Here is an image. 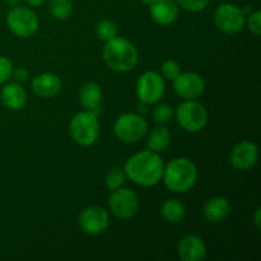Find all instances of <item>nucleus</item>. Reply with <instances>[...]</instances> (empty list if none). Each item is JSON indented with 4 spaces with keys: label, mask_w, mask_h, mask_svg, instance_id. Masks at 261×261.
<instances>
[{
    "label": "nucleus",
    "mask_w": 261,
    "mask_h": 261,
    "mask_svg": "<svg viewBox=\"0 0 261 261\" xmlns=\"http://www.w3.org/2000/svg\"><path fill=\"white\" fill-rule=\"evenodd\" d=\"M163 168L165 163L160 153L149 149L133 154L124 166L126 177L143 188L157 185L162 180Z\"/></svg>",
    "instance_id": "nucleus-1"
},
{
    "label": "nucleus",
    "mask_w": 261,
    "mask_h": 261,
    "mask_svg": "<svg viewBox=\"0 0 261 261\" xmlns=\"http://www.w3.org/2000/svg\"><path fill=\"white\" fill-rule=\"evenodd\" d=\"M198 175V168L193 161L185 157H178L171 160L165 166L162 180L170 191L185 194L196 185Z\"/></svg>",
    "instance_id": "nucleus-2"
},
{
    "label": "nucleus",
    "mask_w": 261,
    "mask_h": 261,
    "mask_svg": "<svg viewBox=\"0 0 261 261\" xmlns=\"http://www.w3.org/2000/svg\"><path fill=\"white\" fill-rule=\"evenodd\" d=\"M102 56L106 65L117 73H126L133 70L139 61L137 47L126 38L119 36L105 42Z\"/></svg>",
    "instance_id": "nucleus-3"
},
{
    "label": "nucleus",
    "mask_w": 261,
    "mask_h": 261,
    "mask_svg": "<svg viewBox=\"0 0 261 261\" xmlns=\"http://www.w3.org/2000/svg\"><path fill=\"white\" fill-rule=\"evenodd\" d=\"M69 133L76 144L82 147L93 145L98 140L101 133L98 115L88 110L75 114L69 124Z\"/></svg>",
    "instance_id": "nucleus-4"
},
{
    "label": "nucleus",
    "mask_w": 261,
    "mask_h": 261,
    "mask_svg": "<svg viewBox=\"0 0 261 261\" xmlns=\"http://www.w3.org/2000/svg\"><path fill=\"white\" fill-rule=\"evenodd\" d=\"M176 120L184 130L198 133L208 124V111L196 99H186L175 111Z\"/></svg>",
    "instance_id": "nucleus-5"
},
{
    "label": "nucleus",
    "mask_w": 261,
    "mask_h": 261,
    "mask_svg": "<svg viewBox=\"0 0 261 261\" xmlns=\"http://www.w3.org/2000/svg\"><path fill=\"white\" fill-rule=\"evenodd\" d=\"M114 133L122 143H135L147 135L148 122L144 116L134 112L120 115L114 124Z\"/></svg>",
    "instance_id": "nucleus-6"
},
{
    "label": "nucleus",
    "mask_w": 261,
    "mask_h": 261,
    "mask_svg": "<svg viewBox=\"0 0 261 261\" xmlns=\"http://www.w3.org/2000/svg\"><path fill=\"white\" fill-rule=\"evenodd\" d=\"M7 25L13 35L20 38H27L37 32L40 20L32 9L17 5L10 8L8 12Z\"/></svg>",
    "instance_id": "nucleus-7"
},
{
    "label": "nucleus",
    "mask_w": 261,
    "mask_h": 261,
    "mask_svg": "<svg viewBox=\"0 0 261 261\" xmlns=\"http://www.w3.org/2000/svg\"><path fill=\"white\" fill-rule=\"evenodd\" d=\"M214 23L217 28L226 35H236L244 30L246 24V14L237 5L223 3L214 12Z\"/></svg>",
    "instance_id": "nucleus-8"
},
{
    "label": "nucleus",
    "mask_w": 261,
    "mask_h": 261,
    "mask_svg": "<svg viewBox=\"0 0 261 261\" xmlns=\"http://www.w3.org/2000/svg\"><path fill=\"white\" fill-rule=\"evenodd\" d=\"M165 78L154 70H148L137 82V96L145 105H155L165 94Z\"/></svg>",
    "instance_id": "nucleus-9"
},
{
    "label": "nucleus",
    "mask_w": 261,
    "mask_h": 261,
    "mask_svg": "<svg viewBox=\"0 0 261 261\" xmlns=\"http://www.w3.org/2000/svg\"><path fill=\"white\" fill-rule=\"evenodd\" d=\"M109 208L119 219H130L139 211V198L132 189L121 186L110 194Z\"/></svg>",
    "instance_id": "nucleus-10"
},
{
    "label": "nucleus",
    "mask_w": 261,
    "mask_h": 261,
    "mask_svg": "<svg viewBox=\"0 0 261 261\" xmlns=\"http://www.w3.org/2000/svg\"><path fill=\"white\" fill-rule=\"evenodd\" d=\"M173 91L182 99H198L205 91V81L203 76L194 71H181L173 79Z\"/></svg>",
    "instance_id": "nucleus-11"
},
{
    "label": "nucleus",
    "mask_w": 261,
    "mask_h": 261,
    "mask_svg": "<svg viewBox=\"0 0 261 261\" xmlns=\"http://www.w3.org/2000/svg\"><path fill=\"white\" fill-rule=\"evenodd\" d=\"M78 223L82 231L86 234L98 236L109 228V213L101 206H88L79 214Z\"/></svg>",
    "instance_id": "nucleus-12"
},
{
    "label": "nucleus",
    "mask_w": 261,
    "mask_h": 261,
    "mask_svg": "<svg viewBox=\"0 0 261 261\" xmlns=\"http://www.w3.org/2000/svg\"><path fill=\"white\" fill-rule=\"evenodd\" d=\"M259 158V149L256 144L249 140L239 143L233 147L231 152V165L237 171H249L256 165Z\"/></svg>",
    "instance_id": "nucleus-13"
},
{
    "label": "nucleus",
    "mask_w": 261,
    "mask_h": 261,
    "mask_svg": "<svg viewBox=\"0 0 261 261\" xmlns=\"http://www.w3.org/2000/svg\"><path fill=\"white\" fill-rule=\"evenodd\" d=\"M177 255L182 261H203L206 257V245L196 234H188L178 241Z\"/></svg>",
    "instance_id": "nucleus-14"
},
{
    "label": "nucleus",
    "mask_w": 261,
    "mask_h": 261,
    "mask_svg": "<svg viewBox=\"0 0 261 261\" xmlns=\"http://www.w3.org/2000/svg\"><path fill=\"white\" fill-rule=\"evenodd\" d=\"M178 4L176 0H153L149 4V14L160 25H170L178 17Z\"/></svg>",
    "instance_id": "nucleus-15"
},
{
    "label": "nucleus",
    "mask_w": 261,
    "mask_h": 261,
    "mask_svg": "<svg viewBox=\"0 0 261 261\" xmlns=\"http://www.w3.org/2000/svg\"><path fill=\"white\" fill-rule=\"evenodd\" d=\"M61 79L55 73H42L40 75L35 76L32 81V91L42 98H51L55 97L61 91Z\"/></svg>",
    "instance_id": "nucleus-16"
},
{
    "label": "nucleus",
    "mask_w": 261,
    "mask_h": 261,
    "mask_svg": "<svg viewBox=\"0 0 261 261\" xmlns=\"http://www.w3.org/2000/svg\"><path fill=\"white\" fill-rule=\"evenodd\" d=\"M3 105L12 111L22 110L27 103V92L18 82L5 84L0 92Z\"/></svg>",
    "instance_id": "nucleus-17"
},
{
    "label": "nucleus",
    "mask_w": 261,
    "mask_h": 261,
    "mask_svg": "<svg viewBox=\"0 0 261 261\" xmlns=\"http://www.w3.org/2000/svg\"><path fill=\"white\" fill-rule=\"evenodd\" d=\"M102 99H103V93L101 87L93 82L86 83L79 91V102L82 106L96 115L101 114Z\"/></svg>",
    "instance_id": "nucleus-18"
},
{
    "label": "nucleus",
    "mask_w": 261,
    "mask_h": 261,
    "mask_svg": "<svg viewBox=\"0 0 261 261\" xmlns=\"http://www.w3.org/2000/svg\"><path fill=\"white\" fill-rule=\"evenodd\" d=\"M229 212H231L229 201L223 196L211 198L204 204L203 209L204 217L209 223H221L229 216Z\"/></svg>",
    "instance_id": "nucleus-19"
},
{
    "label": "nucleus",
    "mask_w": 261,
    "mask_h": 261,
    "mask_svg": "<svg viewBox=\"0 0 261 261\" xmlns=\"http://www.w3.org/2000/svg\"><path fill=\"white\" fill-rule=\"evenodd\" d=\"M171 132L163 125L154 127L148 135V149L155 153H162L170 147L171 144Z\"/></svg>",
    "instance_id": "nucleus-20"
},
{
    "label": "nucleus",
    "mask_w": 261,
    "mask_h": 261,
    "mask_svg": "<svg viewBox=\"0 0 261 261\" xmlns=\"http://www.w3.org/2000/svg\"><path fill=\"white\" fill-rule=\"evenodd\" d=\"M161 214L168 223H180L186 217V208L178 199H166L161 206Z\"/></svg>",
    "instance_id": "nucleus-21"
},
{
    "label": "nucleus",
    "mask_w": 261,
    "mask_h": 261,
    "mask_svg": "<svg viewBox=\"0 0 261 261\" xmlns=\"http://www.w3.org/2000/svg\"><path fill=\"white\" fill-rule=\"evenodd\" d=\"M48 10L56 19L65 20L73 14L71 0H48Z\"/></svg>",
    "instance_id": "nucleus-22"
},
{
    "label": "nucleus",
    "mask_w": 261,
    "mask_h": 261,
    "mask_svg": "<svg viewBox=\"0 0 261 261\" xmlns=\"http://www.w3.org/2000/svg\"><path fill=\"white\" fill-rule=\"evenodd\" d=\"M96 35L99 40L107 42L119 35V27L114 20L102 19L96 24Z\"/></svg>",
    "instance_id": "nucleus-23"
},
{
    "label": "nucleus",
    "mask_w": 261,
    "mask_h": 261,
    "mask_svg": "<svg viewBox=\"0 0 261 261\" xmlns=\"http://www.w3.org/2000/svg\"><path fill=\"white\" fill-rule=\"evenodd\" d=\"M126 173H125L124 168L115 166L111 170L107 172L106 177H105V185L109 190H116V189L121 188L124 185L125 180H126Z\"/></svg>",
    "instance_id": "nucleus-24"
},
{
    "label": "nucleus",
    "mask_w": 261,
    "mask_h": 261,
    "mask_svg": "<svg viewBox=\"0 0 261 261\" xmlns=\"http://www.w3.org/2000/svg\"><path fill=\"white\" fill-rule=\"evenodd\" d=\"M152 115L153 119H154V121L157 122V124L165 125L173 119V116H175V110H173L170 105L160 103L154 107Z\"/></svg>",
    "instance_id": "nucleus-25"
},
{
    "label": "nucleus",
    "mask_w": 261,
    "mask_h": 261,
    "mask_svg": "<svg viewBox=\"0 0 261 261\" xmlns=\"http://www.w3.org/2000/svg\"><path fill=\"white\" fill-rule=\"evenodd\" d=\"M211 0H176L178 7L191 13H198L208 7Z\"/></svg>",
    "instance_id": "nucleus-26"
},
{
    "label": "nucleus",
    "mask_w": 261,
    "mask_h": 261,
    "mask_svg": "<svg viewBox=\"0 0 261 261\" xmlns=\"http://www.w3.org/2000/svg\"><path fill=\"white\" fill-rule=\"evenodd\" d=\"M161 71H162L163 78L168 79V81H173V79L181 73V66L177 61L167 60L163 63L162 68H161Z\"/></svg>",
    "instance_id": "nucleus-27"
},
{
    "label": "nucleus",
    "mask_w": 261,
    "mask_h": 261,
    "mask_svg": "<svg viewBox=\"0 0 261 261\" xmlns=\"http://www.w3.org/2000/svg\"><path fill=\"white\" fill-rule=\"evenodd\" d=\"M247 27L251 31V33H254L255 36L261 35V12L260 10H252L250 14H247Z\"/></svg>",
    "instance_id": "nucleus-28"
},
{
    "label": "nucleus",
    "mask_w": 261,
    "mask_h": 261,
    "mask_svg": "<svg viewBox=\"0 0 261 261\" xmlns=\"http://www.w3.org/2000/svg\"><path fill=\"white\" fill-rule=\"evenodd\" d=\"M13 65L12 61L5 56L0 55V84L7 83L12 78Z\"/></svg>",
    "instance_id": "nucleus-29"
},
{
    "label": "nucleus",
    "mask_w": 261,
    "mask_h": 261,
    "mask_svg": "<svg viewBox=\"0 0 261 261\" xmlns=\"http://www.w3.org/2000/svg\"><path fill=\"white\" fill-rule=\"evenodd\" d=\"M12 76L15 79V81L18 82V83H19V82L27 81L28 76H30V74H28L27 69H24V68H23V66H20V68H17V69H15V70H14V69H13Z\"/></svg>",
    "instance_id": "nucleus-30"
},
{
    "label": "nucleus",
    "mask_w": 261,
    "mask_h": 261,
    "mask_svg": "<svg viewBox=\"0 0 261 261\" xmlns=\"http://www.w3.org/2000/svg\"><path fill=\"white\" fill-rule=\"evenodd\" d=\"M254 223H255V227H256L257 231H260V228H261V209L260 208H257L256 212H255Z\"/></svg>",
    "instance_id": "nucleus-31"
},
{
    "label": "nucleus",
    "mask_w": 261,
    "mask_h": 261,
    "mask_svg": "<svg viewBox=\"0 0 261 261\" xmlns=\"http://www.w3.org/2000/svg\"><path fill=\"white\" fill-rule=\"evenodd\" d=\"M30 7H41L46 0H24Z\"/></svg>",
    "instance_id": "nucleus-32"
},
{
    "label": "nucleus",
    "mask_w": 261,
    "mask_h": 261,
    "mask_svg": "<svg viewBox=\"0 0 261 261\" xmlns=\"http://www.w3.org/2000/svg\"><path fill=\"white\" fill-rule=\"evenodd\" d=\"M3 2H4L8 7L13 8V7H17V5H19V3L22 2V0H3Z\"/></svg>",
    "instance_id": "nucleus-33"
},
{
    "label": "nucleus",
    "mask_w": 261,
    "mask_h": 261,
    "mask_svg": "<svg viewBox=\"0 0 261 261\" xmlns=\"http://www.w3.org/2000/svg\"><path fill=\"white\" fill-rule=\"evenodd\" d=\"M142 2H143V3H144V4H148V5H149V4H150V3H152V2H153V0H142Z\"/></svg>",
    "instance_id": "nucleus-34"
}]
</instances>
